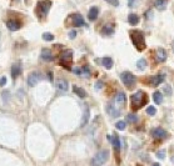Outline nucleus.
I'll use <instances>...</instances> for the list:
<instances>
[{"instance_id": "1", "label": "nucleus", "mask_w": 174, "mask_h": 166, "mask_svg": "<svg viewBox=\"0 0 174 166\" xmlns=\"http://www.w3.org/2000/svg\"><path fill=\"white\" fill-rule=\"evenodd\" d=\"M130 103H131L133 110H139L148 103V96L143 91H137L135 94H133L130 96Z\"/></svg>"}, {"instance_id": "2", "label": "nucleus", "mask_w": 174, "mask_h": 166, "mask_svg": "<svg viewBox=\"0 0 174 166\" xmlns=\"http://www.w3.org/2000/svg\"><path fill=\"white\" fill-rule=\"evenodd\" d=\"M130 39L133 44L137 48L138 51H143L145 49V40H144V34L139 30H133L130 31Z\"/></svg>"}, {"instance_id": "3", "label": "nucleus", "mask_w": 174, "mask_h": 166, "mask_svg": "<svg viewBox=\"0 0 174 166\" xmlns=\"http://www.w3.org/2000/svg\"><path fill=\"white\" fill-rule=\"evenodd\" d=\"M109 159V151L108 150H100L99 153H97L90 160V165L91 166H102L104 165L106 161Z\"/></svg>"}, {"instance_id": "4", "label": "nucleus", "mask_w": 174, "mask_h": 166, "mask_svg": "<svg viewBox=\"0 0 174 166\" xmlns=\"http://www.w3.org/2000/svg\"><path fill=\"white\" fill-rule=\"evenodd\" d=\"M51 8V2L49 0H43V2H39L36 4V15L38 18H45L48 15V13Z\"/></svg>"}, {"instance_id": "5", "label": "nucleus", "mask_w": 174, "mask_h": 166, "mask_svg": "<svg viewBox=\"0 0 174 166\" xmlns=\"http://www.w3.org/2000/svg\"><path fill=\"white\" fill-rule=\"evenodd\" d=\"M120 79H122V82L128 88V89H131L133 86H134L135 84V78L134 75H133L129 71H124L122 73V75H120Z\"/></svg>"}, {"instance_id": "6", "label": "nucleus", "mask_w": 174, "mask_h": 166, "mask_svg": "<svg viewBox=\"0 0 174 166\" xmlns=\"http://www.w3.org/2000/svg\"><path fill=\"white\" fill-rule=\"evenodd\" d=\"M60 65L63 67H65L66 70H70L72 69V51L70 50H65L61 56H60Z\"/></svg>"}, {"instance_id": "7", "label": "nucleus", "mask_w": 174, "mask_h": 166, "mask_svg": "<svg viewBox=\"0 0 174 166\" xmlns=\"http://www.w3.org/2000/svg\"><path fill=\"white\" fill-rule=\"evenodd\" d=\"M40 79H42V75H40V73H38V71L31 73V74L28 76V85H29L30 88L36 86V84L40 81Z\"/></svg>"}, {"instance_id": "8", "label": "nucleus", "mask_w": 174, "mask_h": 166, "mask_svg": "<svg viewBox=\"0 0 174 166\" xmlns=\"http://www.w3.org/2000/svg\"><path fill=\"white\" fill-rule=\"evenodd\" d=\"M152 136L154 139H158V140H163L165 137H168V132L164 130V129H160V128H157L154 130H152Z\"/></svg>"}, {"instance_id": "9", "label": "nucleus", "mask_w": 174, "mask_h": 166, "mask_svg": "<svg viewBox=\"0 0 174 166\" xmlns=\"http://www.w3.org/2000/svg\"><path fill=\"white\" fill-rule=\"evenodd\" d=\"M106 113H108L112 117H119L120 116V110L118 107H115L113 103H109L106 105Z\"/></svg>"}, {"instance_id": "10", "label": "nucleus", "mask_w": 174, "mask_h": 166, "mask_svg": "<svg viewBox=\"0 0 174 166\" xmlns=\"http://www.w3.org/2000/svg\"><path fill=\"white\" fill-rule=\"evenodd\" d=\"M72 24L74 27H80L84 25V19L80 14H73L72 15Z\"/></svg>"}, {"instance_id": "11", "label": "nucleus", "mask_w": 174, "mask_h": 166, "mask_svg": "<svg viewBox=\"0 0 174 166\" xmlns=\"http://www.w3.org/2000/svg\"><path fill=\"white\" fill-rule=\"evenodd\" d=\"M6 26H8L9 30L17 31V30H19L20 27H21V23L18 21V20H14V19H9V20L6 21Z\"/></svg>"}, {"instance_id": "12", "label": "nucleus", "mask_w": 174, "mask_h": 166, "mask_svg": "<svg viewBox=\"0 0 174 166\" xmlns=\"http://www.w3.org/2000/svg\"><path fill=\"white\" fill-rule=\"evenodd\" d=\"M40 58H42L44 61H53L54 60V55H53L50 49L45 48V49L42 50V52H40Z\"/></svg>"}, {"instance_id": "13", "label": "nucleus", "mask_w": 174, "mask_h": 166, "mask_svg": "<svg viewBox=\"0 0 174 166\" xmlns=\"http://www.w3.org/2000/svg\"><path fill=\"white\" fill-rule=\"evenodd\" d=\"M57 89L59 91H61V92H66V91H68V89H69V82L66 81L65 79H59L57 81Z\"/></svg>"}, {"instance_id": "14", "label": "nucleus", "mask_w": 174, "mask_h": 166, "mask_svg": "<svg viewBox=\"0 0 174 166\" xmlns=\"http://www.w3.org/2000/svg\"><path fill=\"white\" fill-rule=\"evenodd\" d=\"M125 101H127V96H125V94L124 92H118L117 94V96H115V100H114V103L118 105V106H123L124 104H125Z\"/></svg>"}, {"instance_id": "15", "label": "nucleus", "mask_w": 174, "mask_h": 166, "mask_svg": "<svg viewBox=\"0 0 174 166\" xmlns=\"http://www.w3.org/2000/svg\"><path fill=\"white\" fill-rule=\"evenodd\" d=\"M98 15H99V9H98L97 6L90 8V10H89V13H88V18H89V20H90V21L97 20V19H98Z\"/></svg>"}, {"instance_id": "16", "label": "nucleus", "mask_w": 174, "mask_h": 166, "mask_svg": "<svg viewBox=\"0 0 174 166\" xmlns=\"http://www.w3.org/2000/svg\"><path fill=\"white\" fill-rule=\"evenodd\" d=\"M89 119H90V110H89L88 106H85L84 107V111H83V119H82V124H80V126L84 128L87 124H88Z\"/></svg>"}, {"instance_id": "17", "label": "nucleus", "mask_w": 174, "mask_h": 166, "mask_svg": "<svg viewBox=\"0 0 174 166\" xmlns=\"http://www.w3.org/2000/svg\"><path fill=\"white\" fill-rule=\"evenodd\" d=\"M108 139L112 143V145L115 149V151H119L120 150V140H119V137L117 135H113V136H108Z\"/></svg>"}, {"instance_id": "18", "label": "nucleus", "mask_w": 174, "mask_h": 166, "mask_svg": "<svg viewBox=\"0 0 174 166\" xmlns=\"http://www.w3.org/2000/svg\"><path fill=\"white\" fill-rule=\"evenodd\" d=\"M163 81H164V75L159 74V75H157V76H153V78L150 79V84H152L153 86H158L159 84H162Z\"/></svg>"}, {"instance_id": "19", "label": "nucleus", "mask_w": 174, "mask_h": 166, "mask_svg": "<svg viewBox=\"0 0 174 166\" xmlns=\"http://www.w3.org/2000/svg\"><path fill=\"white\" fill-rule=\"evenodd\" d=\"M128 23L131 25V26H135L139 24V16L137 15V14H129L128 16Z\"/></svg>"}, {"instance_id": "20", "label": "nucleus", "mask_w": 174, "mask_h": 166, "mask_svg": "<svg viewBox=\"0 0 174 166\" xmlns=\"http://www.w3.org/2000/svg\"><path fill=\"white\" fill-rule=\"evenodd\" d=\"M10 71H11V78L13 79H17L21 74V67H20V65H13Z\"/></svg>"}, {"instance_id": "21", "label": "nucleus", "mask_w": 174, "mask_h": 166, "mask_svg": "<svg viewBox=\"0 0 174 166\" xmlns=\"http://www.w3.org/2000/svg\"><path fill=\"white\" fill-rule=\"evenodd\" d=\"M157 58L159 61H165L167 60V51L164 49H158L157 50Z\"/></svg>"}, {"instance_id": "22", "label": "nucleus", "mask_w": 174, "mask_h": 166, "mask_svg": "<svg viewBox=\"0 0 174 166\" xmlns=\"http://www.w3.org/2000/svg\"><path fill=\"white\" fill-rule=\"evenodd\" d=\"M167 3H168V0H155V2H154V6L158 10H164L165 6H167Z\"/></svg>"}, {"instance_id": "23", "label": "nucleus", "mask_w": 174, "mask_h": 166, "mask_svg": "<svg viewBox=\"0 0 174 166\" xmlns=\"http://www.w3.org/2000/svg\"><path fill=\"white\" fill-rule=\"evenodd\" d=\"M114 33V26L113 25H105L103 27V30H102V34L103 35H106V36H109Z\"/></svg>"}, {"instance_id": "24", "label": "nucleus", "mask_w": 174, "mask_h": 166, "mask_svg": "<svg viewBox=\"0 0 174 166\" xmlns=\"http://www.w3.org/2000/svg\"><path fill=\"white\" fill-rule=\"evenodd\" d=\"M153 101H154L157 105L162 104V101H163V95H162V92L155 91V92L153 94Z\"/></svg>"}, {"instance_id": "25", "label": "nucleus", "mask_w": 174, "mask_h": 166, "mask_svg": "<svg viewBox=\"0 0 174 166\" xmlns=\"http://www.w3.org/2000/svg\"><path fill=\"white\" fill-rule=\"evenodd\" d=\"M73 91L79 96V98H82V99H84L85 98V96H87V92L82 89V88H78V86H74L73 88Z\"/></svg>"}, {"instance_id": "26", "label": "nucleus", "mask_w": 174, "mask_h": 166, "mask_svg": "<svg viewBox=\"0 0 174 166\" xmlns=\"http://www.w3.org/2000/svg\"><path fill=\"white\" fill-rule=\"evenodd\" d=\"M102 64H103L104 67H106V69H112V66H113V60H112L110 58H104V59L102 60Z\"/></svg>"}, {"instance_id": "27", "label": "nucleus", "mask_w": 174, "mask_h": 166, "mask_svg": "<svg viewBox=\"0 0 174 166\" xmlns=\"http://www.w3.org/2000/svg\"><path fill=\"white\" fill-rule=\"evenodd\" d=\"M2 98H3V101H4L5 104H8L9 100H10V98H11L10 91H9V90H4V91L2 92Z\"/></svg>"}, {"instance_id": "28", "label": "nucleus", "mask_w": 174, "mask_h": 166, "mask_svg": "<svg viewBox=\"0 0 174 166\" xmlns=\"http://www.w3.org/2000/svg\"><path fill=\"white\" fill-rule=\"evenodd\" d=\"M146 65H148V63H146L145 59H139L137 61V67L139 69V70H144V69L146 67Z\"/></svg>"}, {"instance_id": "29", "label": "nucleus", "mask_w": 174, "mask_h": 166, "mask_svg": "<svg viewBox=\"0 0 174 166\" xmlns=\"http://www.w3.org/2000/svg\"><path fill=\"white\" fill-rule=\"evenodd\" d=\"M125 126H127V122H125V121H118V122L115 124V128H117L118 130H124Z\"/></svg>"}, {"instance_id": "30", "label": "nucleus", "mask_w": 174, "mask_h": 166, "mask_svg": "<svg viewBox=\"0 0 174 166\" xmlns=\"http://www.w3.org/2000/svg\"><path fill=\"white\" fill-rule=\"evenodd\" d=\"M127 119H128V122H130V124H134V122H137L138 116H137V115H134V114H129V115L127 116Z\"/></svg>"}, {"instance_id": "31", "label": "nucleus", "mask_w": 174, "mask_h": 166, "mask_svg": "<svg viewBox=\"0 0 174 166\" xmlns=\"http://www.w3.org/2000/svg\"><path fill=\"white\" fill-rule=\"evenodd\" d=\"M43 39L45 41H51V40H54V35L50 34V33H44L43 34Z\"/></svg>"}, {"instance_id": "32", "label": "nucleus", "mask_w": 174, "mask_h": 166, "mask_svg": "<svg viewBox=\"0 0 174 166\" xmlns=\"http://www.w3.org/2000/svg\"><path fill=\"white\" fill-rule=\"evenodd\" d=\"M155 113H157V109L154 106H148V107H146V114H148V115H155Z\"/></svg>"}, {"instance_id": "33", "label": "nucleus", "mask_w": 174, "mask_h": 166, "mask_svg": "<svg viewBox=\"0 0 174 166\" xmlns=\"http://www.w3.org/2000/svg\"><path fill=\"white\" fill-rule=\"evenodd\" d=\"M157 157L160 159V160H164V159H165V151H164V150L158 151V153H157Z\"/></svg>"}, {"instance_id": "34", "label": "nucleus", "mask_w": 174, "mask_h": 166, "mask_svg": "<svg viewBox=\"0 0 174 166\" xmlns=\"http://www.w3.org/2000/svg\"><path fill=\"white\" fill-rule=\"evenodd\" d=\"M108 4H110V5H113V6H118L119 5V0H105Z\"/></svg>"}, {"instance_id": "35", "label": "nucleus", "mask_w": 174, "mask_h": 166, "mask_svg": "<svg viewBox=\"0 0 174 166\" xmlns=\"http://www.w3.org/2000/svg\"><path fill=\"white\" fill-rule=\"evenodd\" d=\"M138 2H139V0H128V5L130 8H133V6H135L138 4Z\"/></svg>"}, {"instance_id": "36", "label": "nucleus", "mask_w": 174, "mask_h": 166, "mask_svg": "<svg viewBox=\"0 0 174 166\" xmlns=\"http://www.w3.org/2000/svg\"><path fill=\"white\" fill-rule=\"evenodd\" d=\"M5 84H6V78L2 76L0 78V86H5Z\"/></svg>"}, {"instance_id": "37", "label": "nucleus", "mask_w": 174, "mask_h": 166, "mask_svg": "<svg viewBox=\"0 0 174 166\" xmlns=\"http://www.w3.org/2000/svg\"><path fill=\"white\" fill-rule=\"evenodd\" d=\"M164 91H165V94H167V95H170V94H172L170 86H169V85H165V86H164Z\"/></svg>"}, {"instance_id": "38", "label": "nucleus", "mask_w": 174, "mask_h": 166, "mask_svg": "<svg viewBox=\"0 0 174 166\" xmlns=\"http://www.w3.org/2000/svg\"><path fill=\"white\" fill-rule=\"evenodd\" d=\"M74 73L79 75V74H82V73H83V70H82V69H80V67H75V69H74Z\"/></svg>"}, {"instance_id": "39", "label": "nucleus", "mask_w": 174, "mask_h": 166, "mask_svg": "<svg viewBox=\"0 0 174 166\" xmlns=\"http://www.w3.org/2000/svg\"><path fill=\"white\" fill-rule=\"evenodd\" d=\"M75 35H76V33H75L74 30L69 33V38H70V39H74V38H75Z\"/></svg>"}, {"instance_id": "40", "label": "nucleus", "mask_w": 174, "mask_h": 166, "mask_svg": "<svg viewBox=\"0 0 174 166\" xmlns=\"http://www.w3.org/2000/svg\"><path fill=\"white\" fill-rule=\"evenodd\" d=\"M95 86H97V90H99V89L102 88V82H100V81H98V82H97V85H95Z\"/></svg>"}, {"instance_id": "41", "label": "nucleus", "mask_w": 174, "mask_h": 166, "mask_svg": "<svg viewBox=\"0 0 174 166\" xmlns=\"http://www.w3.org/2000/svg\"><path fill=\"white\" fill-rule=\"evenodd\" d=\"M48 78H49L50 81H53V74L51 73H48Z\"/></svg>"}, {"instance_id": "42", "label": "nucleus", "mask_w": 174, "mask_h": 166, "mask_svg": "<svg viewBox=\"0 0 174 166\" xmlns=\"http://www.w3.org/2000/svg\"><path fill=\"white\" fill-rule=\"evenodd\" d=\"M172 46H173V51H174V41H173V43H172Z\"/></svg>"}, {"instance_id": "43", "label": "nucleus", "mask_w": 174, "mask_h": 166, "mask_svg": "<svg viewBox=\"0 0 174 166\" xmlns=\"http://www.w3.org/2000/svg\"><path fill=\"white\" fill-rule=\"evenodd\" d=\"M172 162H173V164H174V156H173V157H172Z\"/></svg>"}, {"instance_id": "44", "label": "nucleus", "mask_w": 174, "mask_h": 166, "mask_svg": "<svg viewBox=\"0 0 174 166\" xmlns=\"http://www.w3.org/2000/svg\"><path fill=\"white\" fill-rule=\"evenodd\" d=\"M153 166H160V165H159V164H154Z\"/></svg>"}, {"instance_id": "45", "label": "nucleus", "mask_w": 174, "mask_h": 166, "mask_svg": "<svg viewBox=\"0 0 174 166\" xmlns=\"http://www.w3.org/2000/svg\"><path fill=\"white\" fill-rule=\"evenodd\" d=\"M138 166H140V165H138Z\"/></svg>"}]
</instances>
